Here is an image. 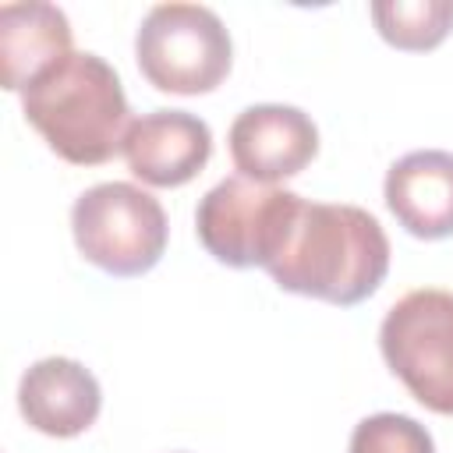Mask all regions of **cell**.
Returning a JSON list of instances; mask_svg holds the SVG:
<instances>
[{"mask_svg":"<svg viewBox=\"0 0 453 453\" xmlns=\"http://www.w3.org/2000/svg\"><path fill=\"white\" fill-rule=\"evenodd\" d=\"M265 273L290 294L350 308L372 297L386 280L389 237L361 205L301 198Z\"/></svg>","mask_w":453,"mask_h":453,"instance_id":"6da1fadb","label":"cell"},{"mask_svg":"<svg viewBox=\"0 0 453 453\" xmlns=\"http://www.w3.org/2000/svg\"><path fill=\"white\" fill-rule=\"evenodd\" d=\"M25 120L74 166H99L124 149L131 106L117 71L88 50H71L21 88Z\"/></svg>","mask_w":453,"mask_h":453,"instance_id":"7a4b0ae2","label":"cell"},{"mask_svg":"<svg viewBox=\"0 0 453 453\" xmlns=\"http://www.w3.org/2000/svg\"><path fill=\"white\" fill-rule=\"evenodd\" d=\"M134 57L159 92L202 96L226 78L234 42L212 7L173 0L149 7L134 35Z\"/></svg>","mask_w":453,"mask_h":453,"instance_id":"3957f363","label":"cell"},{"mask_svg":"<svg viewBox=\"0 0 453 453\" xmlns=\"http://www.w3.org/2000/svg\"><path fill=\"white\" fill-rule=\"evenodd\" d=\"M78 251L110 276H142L166 251V212L138 184L106 180L81 191L71 205Z\"/></svg>","mask_w":453,"mask_h":453,"instance_id":"277c9868","label":"cell"},{"mask_svg":"<svg viewBox=\"0 0 453 453\" xmlns=\"http://www.w3.org/2000/svg\"><path fill=\"white\" fill-rule=\"evenodd\" d=\"M389 372L418 403L453 414V294L421 287L403 294L379 326Z\"/></svg>","mask_w":453,"mask_h":453,"instance_id":"5b68a950","label":"cell"},{"mask_svg":"<svg viewBox=\"0 0 453 453\" xmlns=\"http://www.w3.org/2000/svg\"><path fill=\"white\" fill-rule=\"evenodd\" d=\"M297 205L301 195L237 173L202 195L195 209V230L216 262L234 269H265L276 258Z\"/></svg>","mask_w":453,"mask_h":453,"instance_id":"8992f818","label":"cell"},{"mask_svg":"<svg viewBox=\"0 0 453 453\" xmlns=\"http://www.w3.org/2000/svg\"><path fill=\"white\" fill-rule=\"evenodd\" d=\"M230 159L234 170L258 184H276L301 173L319 152L315 120L287 103H258L234 117L230 124Z\"/></svg>","mask_w":453,"mask_h":453,"instance_id":"52a82bcc","label":"cell"},{"mask_svg":"<svg viewBox=\"0 0 453 453\" xmlns=\"http://www.w3.org/2000/svg\"><path fill=\"white\" fill-rule=\"evenodd\" d=\"M127 170L152 188H180L212 156V131L188 110H152L131 120L124 138Z\"/></svg>","mask_w":453,"mask_h":453,"instance_id":"ba28073f","label":"cell"},{"mask_svg":"<svg viewBox=\"0 0 453 453\" xmlns=\"http://www.w3.org/2000/svg\"><path fill=\"white\" fill-rule=\"evenodd\" d=\"M103 407V389L96 375L74 357H42L18 382L21 418L53 439L81 435L96 425Z\"/></svg>","mask_w":453,"mask_h":453,"instance_id":"9c48e42d","label":"cell"},{"mask_svg":"<svg viewBox=\"0 0 453 453\" xmlns=\"http://www.w3.org/2000/svg\"><path fill=\"white\" fill-rule=\"evenodd\" d=\"M386 205L396 223L425 241L453 237V152L418 149L386 170Z\"/></svg>","mask_w":453,"mask_h":453,"instance_id":"30bf717a","label":"cell"},{"mask_svg":"<svg viewBox=\"0 0 453 453\" xmlns=\"http://www.w3.org/2000/svg\"><path fill=\"white\" fill-rule=\"evenodd\" d=\"M71 53V21L57 4L25 0L0 7L4 88L21 92L42 71Z\"/></svg>","mask_w":453,"mask_h":453,"instance_id":"8fae6325","label":"cell"},{"mask_svg":"<svg viewBox=\"0 0 453 453\" xmlns=\"http://www.w3.org/2000/svg\"><path fill=\"white\" fill-rule=\"evenodd\" d=\"M372 21L396 50H432L453 28V0H379Z\"/></svg>","mask_w":453,"mask_h":453,"instance_id":"7c38bea8","label":"cell"},{"mask_svg":"<svg viewBox=\"0 0 453 453\" xmlns=\"http://www.w3.org/2000/svg\"><path fill=\"white\" fill-rule=\"evenodd\" d=\"M347 453H435V442L421 421L382 411L354 425Z\"/></svg>","mask_w":453,"mask_h":453,"instance_id":"4fadbf2b","label":"cell"}]
</instances>
